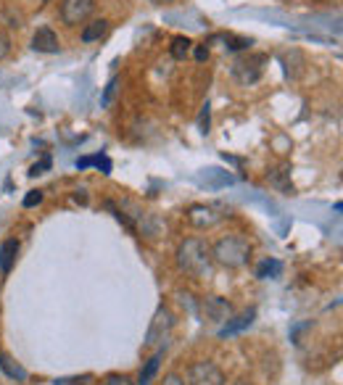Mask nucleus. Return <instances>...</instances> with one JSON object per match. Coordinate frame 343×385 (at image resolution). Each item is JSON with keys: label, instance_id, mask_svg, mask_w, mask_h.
Segmentation results:
<instances>
[{"label": "nucleus", "instance_id": "11", "mask_svg": "<svg viewBox=\"0 0 343 385\" xmlns=\"http://www.w3.org/2000/svg\"><path fill=\"white\" fill-rule=\"evenodd\" d=\"M16 253H19V240H6L3 246H0V272L3 275H8L16 264Z\"/></svg>", "mask_w": 343, "mask_h": 385}, {"label": "nucleus", "instance_id": "9", "mask_svg": "<svg viewBox=\"0 0 343 385\" xmlns=\"http://www.w3.org/2000/svg\"><path fill=\"white\" fill-rule=\"evenodd\" d=\"M203 314H206V319L209 322H227V319L233 317V306L227 304L224 298H219V296H209L206 301H203Z\"/></svg>", "mask_w": 343, "mask_h": 385}, {"label": "nucleus", "instance_id": "4", "mask_svg": "<svg viewBox=\"0 0 343 385\" xmlns=\"http://www.w3.org/2000/svg\"><path fill=\"white\" fill-rule=\"evenodd\" d=\"M172 327H174V314H172L167 306H158L153 319H151V327H148V335H145V345H167L172 335Z\"/></svg>", "mask_w": 343, "mask_h": 385}, {"label": "nucleus", "instance_id": "27", "mask_svg": "<svg viewBox=\"0 0 343 385\" xmlns=\"http://www.w3.org/2000/svg\"><path fill=\"white\" fill-rule=\"evenodd\" d=\"M103 385H132L130 377H124V375H114V377H108Z\"/></svg>", "mask_w": 343, "mask_h": 385}, {"label": "nucleus", "instance_id": "32", "mask_svg": "<svg viewBox=\"0 0 343 385\" xmlns=\"http://www.w3.org/2000/svg\"><path fill=\"white\" fill-rule=\"evenodd\" d=\"M233 385H251L249 380H237V383H233Z\"/></svg>", "mask_w": 343, "mask_h": 385}, {"label": "nucleus", "instance_id": "17", "mask_svg": "<svg viewBox=\"0 0 343 385\" xmlns=\"http://www.w3.org/2000/svg\"><path fill=\"white\" fill-rule=\"evenodd\" d=\"M190 48H193V42L187 40V37H183V35H177L174 40H172L169 45V53L174 61H185L187 58V53H190Z\"/></svg>", "mask_w": 343, "mask_h": 385}, {"label": "nucleus", "instance_id": "25", "mask_svg": "<svg viewBox=\"0 0 343 385\" xmlns=\"http://www.w3.org/2000/svg\"><path fill=\"white\" fill-rule=\"evenodd\" d=\"M40 200H42V193H40V190H29L24 196V206L26 209H32V206H37Z\"/></svg>", "mask_w": 343, "mask_h": 385}, {"label": "nucleus", "instance_id": "18", "mask_svg": "<svg viewBox=\"0 0 343 385\" xmlns=\"http://www.w3.org/2000/svg\"><path fill=\"white\" fill-rule=\"evenodd\" d=\"M3 22L11 29H22L24 27V14H22L13 3H6V6H3Z\"/></svg>", "mask_w": 343, "mask_h": 385}, {"label": "nucleus", "instance_id": "22", "mask_svg": "<svg viewBox=\"0 0 343 385\" xmlns=\"http://www.w3.org/2000/svg\"><path fill=\"white\" fill-rule=\"evenodd\" d=\"M92 377L90 375H79V377H58L56 385H87Z\"/></svg>", "mask_w": 343, "mask_h": 385}, {"label": "nucleus", "instance_id": "20", "mask_svg": "<svg viewBox=\"0 0 343 385\" xmlns=\"http://www.w3.org/2000/svg\"><path fill=\"white\" fill-rule=\"evenodd\" d=\"M224 42H227V51H246L251 45L249 37H233V35H227Z\"/></svg>", "mask_w": 343, "mask_h": 385}, {"label": "nucleus", "instance_id": "21", "mask_svg": "<svg viewBox=\"0 0 343 385\" xmlns=\"http://www.w3.org/2000/svg\"><path fill=\"white\" fill-rule=\"evenodd\" d=\"M117 85H119L117 77H114V80H111V82H108V85H106L103 98H101V103H103V106H111V101H114V93H117Z\"/></svg>", "mask_w": 343, "mask_h": 385}, {"label": "nucleus", "instance_id": "16", "mask_svg": "<svg viewBox=\"0 0 343 385\" xmlns=\"http://www.w3.org/2000/svg\"><path fill=\"white\" fill-rule=\"evenodd\" d=\"M0 367H3V372H6L11 380H19V383H24L26 380V370L24 367H19L8 354H0Z\"/></svg>", "mask_w": 343, "mask_h": 385}, {"label": "nucleus", "instance_id": "23", "mask_svg": "<svg viewBox=\"0 0 343 385\" xmlns=\"http://www.w3.org/2000/svg\"><path fill=\"white\" fill-rule=\"evenodd\" d=\"M198 124H201V132L206 135L211 127V106L209 103H203V111H201V119H198Z\"/></svg>", "mask_w": 343, "mask_h": 385}, {"label": "nucleus", "instance_id": "10", "mask_svg": "<svg viewBox=\"0 0 343 385\" xmlns=\"http://www.w3.org/2000/svg\"><path fill=\"white\" fill-rule=\"evenodd\" d=\"M253 317H256V311L253 309H249V311H243L240 317H230L227 322H224V327L219 330V338H230V335H235V332L246 330V327H251V322H253Z\"/></svg>", "mask_w": 343, "mask_h": 385}, {"label": "nucleus", "instance_id": "3", "mask_svg": "<svg viewBox=\"0 0 343 385\" xmlns=\"http://www.w3.org/2000/svg\"><path fill=\"white\" fill-rule=\"evenodd\" d=\"M264 64H267V55H264V53L240 55V58H235V61H233L230 74H233V80L240 82V85H253V82L262 80Z\"/></svg>", "mask_w": 343, "mask_h": 385}, {"label": "nucleus", "instance_id": "19", "mask_svg": "<svg viewBox=\"0 0 343 385\" xmlns=\"http://www.w3.org/2000/svg\"><path fill=\"white\" fill-rule=\"evenodd\" d=\"M283 272V264L277 259H264L262 264L256 266V277L259 280H269V277H280Z\"/></svg>", "mask_w": 343, "mask_h": 385}, {"label": "nucleus", "instance_id": "1", "mask_svg": "<svg viewBox=\"0 0 343 385\" xmlns=\"http://www.w3.org/2000/svg\"><path fill=\"white\" fill-rule=\"evenodd\" d=\"M177 264L187 275L203 277V275H209L211 269V248L198 238L185 240L183 246L177 248Z\"/></svg>", "mask_w": 343, "mask_h": 385}, {"label": "nucleus", "instance_id": "12", "mask_svg": "<svg viewBox=\"0 0 343 385\" xmlns=\"http://www.w3.org/2000/svg\"><path fill=\"white\" fill-rule=\"evenodd\" d=\"M267 180H269V185H275L277 190H283V193H293V185H290V166H277L272 172L267 174Z\"/></svg>", "mask_w": 343, "mask_h": 385}, {"label": "nucleus", "instance_id": "29", "mask_svg": "<svg viewBox=\"0 0 343 385\" xmlns=\"http://www.w3.org/2000/svg\"><path fill=\"white\" fill-rule=\"evenodd\" d=\"M209 58V45H198L196 48V61H206Z\"/></svg>", "mask_w": 343, "mask_h": 385}, {"label": "nucleus", "instance_id": "5", "mask_svg": "<svg viewBox=\"0 0 343 385\" xmlns=\"http://www.w3.org/2000/svg\"><path fill=\"white\" fill-rule=\"evenodd\" d=\"M187 385H224V372L214 361H196L187 370Z\"/></svg>", "mask_w": 343, "mask_h": 385}, {"label": "nucleus", "instance_id": "15", "mask_svg": "<svg viewBox=\"0 0 343 385\" xmlns=\"http://www.w3.org/2000/svg\"><path fill=\"white\" fill-rule=\"evenodd\" d=\"M106 32H108V22L106 19H95V22L85 24V29H82V42L101 40V37H106Z\"/></svg>", "mask_w": 343, "mask_h": 385}, {"label": "nucleus", "instance_id": "6", "mask_svg": "<svg viewBox=\"0 0 343 385\" xmlns=\"http://www.w3.org/2000/svg\"><path fill=\"white\" fill-rule=\"evenodd\" d=\"M95 11V0H64L61 3V19L69 27H77L82 22H87Z\"/></svg>", "mask_w": 343, "mask_h": 385}, {"label": "nucleus", "instance_id": "26", "mask_svg": "<svg viewBox=\"0 0 343 385\" xmlns=\"http://www.w3.org/2000/svg\"><path fill=\"white\" fill-rule=\"evenodd\" d=\"M48 166H51V156H45V159L40 161V164H35V166L29 169V174H32V177H37V174H42L45 169H48Z\"/></svg>", "mask_w": 343, "mask_h": 385}, {"label": "nucleus", "instance_id": "7", "mask_svg": "<svg viewBox=\"0 0 343 385\" xmlns=\"http://www.w3.org/2000/svg\"><path fill=\"white\" fill-rule=\"evenodd\" d=\"M222 216L224 214H219L217 206H203V203H198V206H190L187 222H190L193 227H214Z\"/></svg>", "mask_w": 343, "mask_h": 385}, {"label": "nucleus", "instance_id": "31", "mask_svg": "<svg viewBox=\"0 0 343 385\" xmlns=\"http://www.w3.org/2000/svg\"><path fill=\"white\" fill-rule=\"evenodd\" d=\"M148 3H153V6H164V3H172V0H148Z\"/></svg>", "mask_w": 343, "mask_h": 385}, {"label": "nucleus", "instance_id": "33", "mask_svg": "<svg viewBox=\"0 0 343 385\" xmlns=\"http://www.w3.org/2000/svg\"><path fill=\"white\" fill-rule=\"evenodd\" d=\"M48 3H51V0H42V6H48Z\"/></svg>", "mask_w": 343, "mask_h": 385}, {"label": "nucleus", "instance_id": "2", "mask_svg": "<svg viewBox=\"0 0 343 385\" xmlns=\"http://www.w3.org/2000/svg\"><path fill=\"white\" fill-rule=\"evenodd\" d=\"M211 259H214L217 264L237 269V266H243L251 259L249 240L240 238V235H227V238L217 240L214 248H211Z\"/></svg>", "mask_w": 343, "mask_h": 385}, {"label": "nucleus", "instance_id": "14", "mask_svg": "<svg viewBox=\"0 0 343 385\" xmlns=\"http://www.w3.org/2000/svg\"><path fill=\"white\" fill-rule=\"evenodd\" d=\"M87 166H98L103 174H111V159L106 156V153H95V156H82L77 159V169H87Z\"/></svg>", "mask_w": 343, "mask_h": 385}, {"label": "nucleus", "instance_id": "28", "mask_svg": "<svg viewBox=\"0 0 343 385\" xmlns=\"http://www.w3.org/2000/svg\"><path fill=\"white\" fill-rule=\"evenodd\" d=\"M161 385H185V380L180 375H167V377L161 380Z\"/></svg>", "mask_w": 343, "mask_h": 385}, {"label": "nucleus", "instance_id": "13", "mask_svg": "<svg viewBox=\"0 0 343 385\" xmlns=\"http://www.w3.org/2000/svg\"><path fill=\"white\" fill-rule=\"evenodd\" d=\"M161 357H164V348H158L156 354H153V357L145 361V367L140 370V375H137V385H151V380L156 377V372H158Z\"/></svg>", "mask_w": 343, "mask_h": 385}, {"label": "nucleus", "instance_id": "30", "mask_svg": "<svg viewBox=\"0 0 343 385\" xmlns=\"http://www.w3.org/2000/svg\"><path fill=\"white\" fill-rule=\"evenodd\" d=\"M74 200H77V203H87V196H85V190H77V193H74Z\"/></svg>", "mask_w": 343, "mask_h": 385}, {"label": "nucleus", "instance_id": "8", "mask_svg": "<svg viewBox=\"0 0 343 385\" xmlns=\"http://www.w3.org/2000/svg\"><path fill=\"white\" fill-rule=\"evenodd\" d=\"M32 51H37V53H58V51H61L58 35H56L51 27H40L37 32L32 35Z\"/></svg>", "mask_w": 343, "mask_h": 385}, {"label": "nucleus", "instance_id": "24", "mask_svg": "<svg viewBox=\"0 0 343 385\" xmlns=\"http://www.w3.org/2000/svg\"><path fill=\"white\" fill-rule=\"evenodd\" d=\"M8 53H11V37H8L6 32H0V61Z\"/></svg>", "mask_w": 343, "mask_h": 385}]
</instances>
